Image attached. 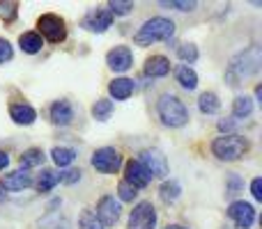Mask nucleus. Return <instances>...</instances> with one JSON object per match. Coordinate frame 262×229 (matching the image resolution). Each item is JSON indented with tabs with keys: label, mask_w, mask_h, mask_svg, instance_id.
Here are the masks:
<instances>
[{
	"label": "nucleus",
	"mask_w": 262,
	"mask_h": 229,
	"mask_svg": "<svg viewBox=\"0 0 262 229\" xmlns=\"http://www.w3.org/2000/svg\"><path fill=\"white\" fill-rule=\"evenodd\" d=\"M260 64H262V50L258 46H251L246 48L244 53H239L237 58H232L230 67H228V73H226V81L230 85H239L244 78L249 76H255L260 71Z\"/></svg>",
	"instance_id": "f257e3e1"
},
{
	"label": "nucleus",
	"mask_w": 262,
	"mask_h": 229,
	"mask_svg": "<svg viewBox=\"0 0 262 229\" xmlns=\"http://www.w3.org/2000/svg\"><path fill=\"white\" fill-rule=\"evenodd\" d=\"M172 35H175V23H172L170 18L154 16L143 23V28L134 35V41L138 46H149V44H154V41L170 39Z\"/></svg>",
	"instance_id": "f03ea898"
},
{
	"label": "nucleus",
	"mask_w": 262,
	"mask_h": 229,
	"mask_svg": "<svg viewBox=\"0 0 262 229\" xmlns=\"http://www.w3.org/2000/svg\"><path fill=\"white\" fill-rule=\"evenodd\" d=\"M212 151L221 161H237V158H242L249 151V140L235 133L221 135V138H216L212 142Z\"/></svg>",
	"instance_id": "7ed1b4c3"
},
{
	"label": "nucleus",
	"mask_w": 262,
	"mask_h": 229,
	"mask_svg": "<svg viewBox=\"0 0 262 229\" xmlns=\"http://www.w3.org/2000/svg\"><path fill=\"white\" fill-rule=\"evenodd\" d=\"M157 110H159V117H161L163 124L172 126V129L184 126L186 121H189V110H186L184 104L172 94H163L157 104Z\"/></svg>",
	"instance_id": "20e7f679"
},
{
	"label": "nucleus",
	"mask_w": 262,
	"mask_h": 229,
	"mask_svg": "<svg viewBox=\"0 0 262 229\" xmlns=\"http://www.w3.org/2000/svg\"><path fill=\"white\" fill-rule=\"evenodd\" d=\"M120 165H122V156H120V151L113 149V147H101L92 154V167L99 170V172H104V174H113V172H118Z\"/></svg>",
	"instance_id": "39448f33"
},
{
	"label": "nucleus",
	"mask_w": 262,
	"mask_h": 229,
	"mask_svg": "<svg viewBox=\"0 0 262 229\" xmlns=\"http://www.w3.org/2000/svg\"><path fill=\"white\" fill-rule=\"evenodd\" d=\"M157 225V211L152 202H138L129 216V229H154Z\"/></svg>",
	"instance_id": "423d86ee"
},
{
	"label": "nucleus",
	"mask_w": 262,
	"mask_h": 229,
	"mask_svg": "<svg viewBox=\"0 0 262 229\" xmlns=\"http://www.w3.org/2000/svg\"><path fill=\"white\" fill-rule=\"evenodd\" d=\"M140 165L149 176H166L168 174V161L159 149H145L140 154Z\"/></svg>",
	"instance_id": "0eeeda50"
},
{
	"label": "nucleus",
	"mask_w": 262,
	"mask_h": 229,
	"mask_svg": "<svg viewBox=\"0 0 262 229\" xmlns=\"http://www.w3.org/2000/svg\"><path fill=\"white\" fill-rule=\"evenodd\" d=\"M37 28H39L41 35H44L49 41H53V44L62 41L64 35H67V30H64V21L60 16H55V14H44V16H39Z\"/></svg>",
	"instance_id": "6e6552de"
},
{
	"label": "nucleus",
	"mask_w": 262,
	"mask_h": 229,
	"mask_svg": "<svg viewBox=\"0 0 262 229\" xmlns=\"http://www.w3.org/2000/svg\"><path fill=\"white\" fill-rule=\"evenodd\" d=\"M120 204L115 202V197H111V195H104V197L99 199V204H97V220L101 222L104 227H113L115 222L120 220Z\"/></svg>",
	"instance_id": "1a4fd4ad"
},
{
	"label": "nucleus",
	"mask_w": 262,
	"mask_h": 229,
	"mask_svg": "<svg viewBox=\"0 0 262 229\" xmlns=\"http://www.w3.org/2000/svg\"><path fill=\"white\" fill-rule=\"evenodd\" d=\"M228 216L235 220L237 229H251L255 220V209L249 202H232L228 207Z\"/></svg>",
	"instance_id": "9d476101"
},
{
	"label": "nucleus",
	"mask_w": 262,
	"mask_h": 229,
	"mask_svg": "<svg viewBox=\"0 0 262 229\" xmlns=\"http://www.w3.org/2000/svg\"><path fill=\"white\" fill-rule=\"evenodd\" d=\"M113 23V14L108 9H90L83 16V28H88L90 32H106Z\"/></svg>",
	"instance_id": "9b49d317"
},
{
	"label": "nucleus",
	"mask_w": 262,
	"mask_h": 229,
	"mask_svg": "<svg viewBox=\"0 0 262 229\" xmlns=\"http://www.w3.org/2000/svg\"><path fill=\"white\" fill-rule=\"evenodd\" d=\"M106 62H108V67L113 71H127L131 64H134V55H131L129 46H115L113 50H108Z\"/></svg>",
	"instance_id": "f8f14e48"
},
{
	"label": "nucleus",
	"mask_w": 262,
	"mask_h": 229,
	"mask_svg": "<svg viewBox=\"0 0 262 229\" xmlns=\"http://www.w3.org/2000/svg\"><path fill=\"white\" fill-rule=\"evenodd\" d=\"M124 172H127V179L124 181H127L129 186H134V188H145V186L149 184V174L143 170V165H140L138 161H129Z\"/></svg>",
	"instance_id": "ddd939ff"
},
{
	"label": "nucleus",
	"mask_w": 262,
	"mask_h": 229,
	"mask_svg": "<svg viewBox=\"0 0 262 229\" xmlns=\"http://www.w3.org/2000/svg\"><path fill=\"white\" fill-rule=\"evenodd\" d=\"M72 119H74V110H72L69 101H55V104L51 106V121H53V124L67 126Z\"/></svg>",
	"instance_id": "4468645a"
},
{
	"label": "nucleus",
	"mask_w": 262,
	"mask_h": 229,
	"mask_svg": "<svg viewBox=\"0 0 262 229\" xmlns=\"http://www.w3.org/2000/svg\"><path fill=\"white\" fill-rule=\"evenodd\" d=\"M30 184H32V176L28 174L26 170H16V172H12V174H7L3 179V186L7 190H23Z\"/></svg>",
	"instance_id": "2eb2a0df"
},
{
	"label": "nucleus",
	"mask_w": 262,
	"mask_h": 229,
	"mask_svg": "<svg viewBox=\"0 0 262 229\" xmlns=\"http://www.w3.org/2000/svg\"><path fill=\"white\" fill-rule=\"evenodd\" d=\"M9 115H12V119L16 121V124H26V126L37 119L35 108L28 104H14L12 108H9Z\"/></svg>",
	"instance_id": "dca6fc26"
},
{
	"label": "nucleus",
	"mask_w": 262,
	"mask_h": 229,
	"mask_svg": "<svg viewBox=\"0 0 262 229\" xmlns=\"http://www.w3.org/2000/svg\"><path fill=\"white\" fill-rule=\"evenodd\" d=\"M108 92H111V96L118 101L129 99V96L134 94V81H129V78H115L108 85Z\"/></svg>",
	"instance_id": "f3484780"
},
{
	"label": "nucleus",
	"mask_w": 262,
	"mask_h": 229,
	"mask_svg": "<svg viewBox=\"0 0 262 229\" xmlns=\"http://www.w3.org/2000/svg\"><path fill=\"white\" fill-rule=\"evenodd\" d=\"M170 71V62H168L163 55H154V58L147 60V64H145V73L152 78H159V76H166V73Z\"/></svg>",
	"instance_id": "a211bd4d"
},
{
	"label": "nucleus",
	"mask_w": 262,
	"mask_h": 229,
	"mask_svg": "<svg viewBox=\"0 0 262 229\" xmlns=\"http://www.w3.org/2000/svg\"><path fill=\"white\" fill-rule=\"evenodd\" d=\"M175 76H177V83H180L184 90H195V85H198V76H195V71L191 67H186V64L177 67Z\"/></svg>",
	"instance_id": "6ab92c4d"
},
{
	"label": "nucleus",
	"mask_w": 262,
	"mask_h": 229,
	"mask_svg": "<svg viewBox=\"0 0 262 229\" xmlns=\"http://www.w3.org/2000/svg\"><path fill=\"white\" fill-rule=\"evenodd\" d=\"M51 156H53V163L60 167H67L74 163V158H76V151L69 147H55L53 151H51Z\"/></svg>",
	"instance_id": "aec40b11"
},
{
	"label": "nucleus",
	"mask_w": 262,
	"mask_h": 229,
	"mask_svg": "<svg viewBox=\"0 0 262 229\" xmlns=\"http://www.w3.org/2000/svg\"><path fill=\"white\" fill-rule=\"evenodd\" d=\"M18 44H21V48L26 50V53H37V50L41 48V37L37 35V32H23V35L18 37Z\"/></svg>",
	"instance_id": "412c9836"
},
{
	"label": "nucleus",
	"mask_w": 262,
	"mask_h": 229,
	"mask_svg": "<svg viewBox=\"0 0 262 229\" xmlns=\"http://www.w3.org/2000/svg\"><path fill=\"white\" fill-rule=\"evenodd\" d=\"M58 181H60V174H55L53 170H44L39 176V181H37V190H39V193H49V190L55 188Z\"/></svg>",
	"instance_id": "4be33fe9"
},
{
	"label": "nucleus",
	"mask_w": 262,
	"mask_h": 229,
	"mask_svg": "<svg viewBox=\"0 0 262 229\" xmlns=\"http://www.w3.org/2000/svg\"><path fill=\"white\" fill-rule=\"evenodd\" d=\"M198 106H200V110H203L205 115H214L219 110V96L214 94V92H205L203 96H200V101H198Z\"/></svg>",
	"instance_id": "5701e85b"
},
{
	"label": "nucleus",
	"mask_w": 262,
	"mask_h": 229,
	"mask_svg": "<svg viewBox=\"0 0 262 229\" xmlns=\"http://www.w3.org/2000/svg\"><path fill=\"white\" fill-rule=\"evenodd\" d=\"M251 113H253V101H251V96H237L235 104H232V115L249 117Z\"/></svg>",
	"instance_id": "b1692460"
},
{
	"label": "nucleus",
	"mask_w": 262,
	"mask_h": 229,
	"mask_svg": "<svg viewBox=\"0 0 262 229\" xmlns=\"http://www.w3.org/2000/svg\"><path fill=\"white\" fill-rule=\"evenodd\" d=\"M111 113H113V101H108V99H99L92 106V117L99 121H106L111 117Z\"/></svg>",
	"instance_id": "393cba45"
},
{
	"label": "nucleus",
	"mask_w": 262,
	"mask_h": 229,
	"mask_svg": "<svg viewBox=\"0 0 262 229\" xmlns=\"http://www.w3.org/2000/svg\"><path fill=\"white\" fill-rule=\"evenodd\" d=\"M44 163V154H41V149H28V151H23L21 156V165L23 167H37Z\"/></svg>",
	"instance_id": "a878e982"
},
{
	"label": "nucleus",
	"mask_w": 262,
	"mask_h": 229,
	"mask_svg": "<svg viewBox=\"0 0 262 229\" xmlns=\"http://www.w3.org/2000/svg\"><path fill=\"white\" fill-rule=\"evenodd\" d=\"M161 199L163 202H175L177 197H180V193H182V188H180V184L177 181H166V184L161 186Z\"/></svg>",
	"instance_id": "bb28decb"
},
{
	"label": "nucleus",
	"mask_w": 262,
	"mask_h": 229,
	"mask_svg": "<svg viewBox=\"0 0 262 229\" xmlns=\"http://www.w3.org/2000/svg\"><path fill=\"white\" fill-rule=\"evenodd\" d=\"M78 225H81V229H104V225L97 220V216L92 211H83L81 218H78Z\"/></svg>",
	"instance_id": "cd10ccee"
},
{
	"label": "nucleus",
	"mask_w": 262,
	"mask_h": 229,
	"mask_svg": "<svg viewBox=\"0 0 262 229\" xmlns=\"http://www.w3.org/2000/svg\"><path fill=\"white\" fill-rule=\"evenodd\" d=\"M177 55H180L184 62H195V60H198V48H195L193 44H182L180 48H177Z\"/></svg>",
	"instance_id": "c85d7f7f"
},
{
	"label": "nucleus",
	"mask_w": 262,
	"mask_h": 229,
	"mask_svg": "<svg viewBox=\"0 0 262 229\" xmlns=\"http://www.w3.org/2000/svg\"><path fill=\"white\" fill-rule=\"evenodd\" d=\"M41 229H67V222L58 216V213H51L41 220Z\"/></svg>",
	"instance_id": "c756f323"
},
{
	"label": "nucleus",
	"mask_w": 262,
	"mask_h": 229,
	"mask_svg": "<svg viewBox=\"0 0 262 229\" xmlns=\"http://www.w3.org/2000/svg\"><path fill=\"white\" fill-rule=\"evenodd\" d=\"M108 7H111V14L124 16V14H129L131 9H134V3H122V0H113V3H111Z\"/></svg>",
	"instance_id": "7c9ffc66"
},
{
	"label": "nucleus",
	"mask_w": 262,
	"mask_h": 229,
	"mask_svg": "<svg viewBox=\"0 0 262 229\" xmlns=\"http://www.w3.org/2000/svg\"><path fill=\"white\" fill-rule=\"evenodd\" d=\"M118 193H120V199H124V202H131V199L136 197V188L134 186H129L127 181H120V186H118Z\"/></svg>",
	"instance_id": "2f4dec72"
},
{
	"label": "nucleus",
	"mask_w": 262,
	"mask_h": 229,
	"mask_svg": "<svg viewBox=\"0 0 262 229\" xmlns=\"http://www.w3.org/2000/svg\"><path fill=\"white\" fill-rule=\"evenodd\" d=\"M0 16L5 21H14L16 18V3H0Z\"/></svg>",
	"instance_id": "473e14b6"
},
{
	"label": "nucleus",
	"mask_w": 262,
	"mask_h": 229,
	"mask_svg": "<svg viewBox=\"0 0 262 229\" xmlns=\"http://www.w3.org/2000/svg\"><path fill=\"white\" fill-rule=\"evenodd\" d=\"M163 7H175L180 9V12H189V9L195 7V3H180V0H163Z\"/></svg>",
	"instance_id": "72a5a7b5"
},
{
	"label": "nucleus",
	"mask_w": 262,
	"mask_h": 229,
	"mask_svg": "<svg viewBox=\"0 0 262 229\" xmlns=\"http://www.w3.org/2000/svg\"><path fill=\"white\" fill-rule=\"evenodd\" d=\"M7 60H12V46H9V41L0 39V64Z\"/></svg>",
	"instance_id": "f704fd0d"
},
{
	"label": "nucleus",
	"mask_w": 262,
	"mask_h": 229,
	"mask_svg": "<svg viewBox=\"0 0 262 229\" xmlns=\"http://www.w3.org/2000/svg\"><path fill=\"white\" fill-rule=\"evenodd\" d=\"M81 179V172L78 170H69L64 172V174H60V181H64V184H74V181Z\"/></svg>",
	"instance_id": "c9c22d12"
},
{
	"label": "nucleus",
	"mask_w": 262,
	"mask_h": 229,
	"mask_svg": "<svg viewBox=\"0 0 262 229\" xmlns=\"http://www.w3.org/2000/svg\"><path fill=\"white\" fill-rule=\"evenodd\" d=\"M228 184H230V188H228V193H226V195H235L242 181H239V176H237V174H230V176H228Z\"/></svg>",
	"instance_id": "e433bc0d"
},
{
	"label": "nucleus",
	"mask_w": 262,
	"mask_h": 229,
	"mask_svg": "<svg viewBox=\"0 0 262 229\" xmlns=\"http://www.w3.org/2000/svg\"><path fill=\"white\" fill-rule=\"evenodd\" d=\"M251 193H253V197L258 199H262V181L260 179H253V184H251Z\"/></svg>",
	"instance_id": "4c0bfd02"
},
{
	"label": "nucleus",
	"mask_w": 262,
	"mask_h": 229,
	"mask_svg": "<svg viewBox=\"0 0 262 229\" xmlns=\"http://www.w3.org/2000/svg\"><path fill=\"white\" fill-rule=\"evenodd\" d=\"M9 163V158H7V154L5 151H0V170H5V165Z\"/></svg>",
	"instance_id": "58836bf2"
},
{
	"label": "nucleus",
	"mask_w": 262,
	"mask_h": 229,
	"mask_svg": "<svg viewBox=\"0 0 262 229\" xmlns=\"http://www.w3.org/2000/svg\"><path fill=\"white\" fill-rule=\"evenodd\" d=\"M166 229H184V227H180V225H170V227H166Z\"/></svg>",
	"instance_id": "ea45409f"
}]
</instances>
